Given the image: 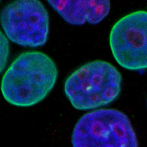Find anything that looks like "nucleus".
Segmentation results:
<instances>
[{
  "label": "nucleus",
  "mask_w": 147,
  "mask_h": 147,
  "mask_svg": "<svg viewBox=\"0 0 147 147\" xmlns=\"http://www.w3.org/2000/svg\"><path fill=\"white\" fill-rule=\"evenodd\" d=\"M57 77L56 64L48 55L37 51L24 52L4 74L2 95L12 105L32 107L52 91Z\"/></svg>",
  "instance_id": "f257e3e1"
},
{
  "label": "nucleus",
  "mask_w": 147,
  "mask_h": 147,
  "mask_svg": "<svg viewBox=\"0 0 147 147\" xmlns=\"http://www.w3.org/2000/svg\"><path fill=\"white\" fill-rule=\"evenodd\" d=\"M121 83V74L114 65L97 60L72 72L64 84V92L77 110H95L117 99Z\"/></svg>",
  "instance_id": "f03ea898"
},
{
  "label": "nucleus",
  "mask_w": 147,
  "mask_h": 147,
  "mask_svg": "<svg viewBox=\"0 0 147 147\" xmlns=\"http://www.w3.org/2000/svg\"><path fill=\"white\" fill-rule=\"evenodd\" d=\"M71 144L73 147H138L128 116L109 108L84 114L74 128Z\"/></svg>",
  "instance_id": "7ed1b4c3"
},
{
  "label": "nucleus",
  "mask_w": 147,
  "mask_h": 147,
  "mask_svg": "<svg viewBox=\"0 0 147 147\" xmlns=\"http://www.w3.org/2000/svg\"><path fill=\"white\" fill-rule=\"evenodd\" d=\"M1 24L5 35L16 44L37 48L45 45L49 16L40 0H14L2 9Z\"/></svg>",
  "instance_id": "20e7f679"
},
{
  "label": "nucleus",
  "mask_w": 147,
  "mask_h": 147,
  "mask_svg": "<svg viewBox=\"0 0 147 147\" xmlns=\"http://www.w3.org/2000/svg\"><path fill=\"white\" fill-rule=\"evenodd\" d=\"M110 46L122 68L147 69V11L138 10L120 18L111 29Z\"/></svg>",
  "instance_id": "39448f33"
},
{
  "label": "nucleus",
  "mask_w": 147,
  "mask_h": 147,
  "mask_svg": "<svg viewBox=\"0 0 147 147\" xmlns=\"http://www.w3.org/2000/svg\"><path fill=\"white\" fill-rule=\"evenodd\" d=\"M65 22L74 26L98 24L108 16L110 0H47Z\"/></svg>",
  "instance_id": "423d86ee"
},
{
  "label": "nucleus",
  "mask_w": 147,
  "mask_h": 147,
  "mask_svg": "<svg viewBox=\"0 0 147 147\" xmlns=\"http://www.w3.org/2000/svg\"><path fill=\"white\" fill-rule=\"evenodd\" d=\"M9 55V43L7 39L5 36V34L2 32L1 36V71H3L5 65L7 63V57Z\"/></svg>",
  "instance_id": "0eeeda50"
}]
</instances>
